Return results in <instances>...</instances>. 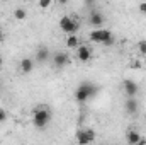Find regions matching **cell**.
Wrapping results in <instances>:
<instances>
[{
  "label": "cell",
  "instance_id": "6da1fadb",
  "mask_svg": "<svg viewBox=\"0 0 146 145\" xmlns=\"http://www.w3.org/2000/svg\"><path fill=\"white\" fill-rule=\"evenodd\" d=\"M97 92H99V87L95 84H92V82H82L76 87V91H75L73 96H75V101L76 103H87L92 97H95Z\"/></svg>",
  "mask_w": 146,
  "mask_h": 145
},
{
  "label": "cell",
  "instance_id": "7a4b0ae2",
  "mask_svg": "<svg viewBox=\"0 0 146 145\" xmlns=\"http://www.w3.org/2000/svg\"><path fill=\"white\" fill-rule=\"evenodd\" d=\"M51 123V111L48 108H36L33 113V125L36 126L37 130H42L46 128L48 125Z\"/></svg>",
  "mask_w": 146,
  "mask_h": 145
},
{
  "label": "cell",
  "instance_id": "3957f363",
  "mask_svg": "<svg viewBox=\"0 0 146 145\" xmlns=\"http://www.w3.org/2000/svg\"><path fill=\"white\" fill-rule=\"evenodd\" d=\"M60 29L66 34V36H72V34H76L78 29H80V22L78 19H75L73 15H63L60 19Z\"/></svg>",
  "mask_w": 146,
  "mask_h": 145
},
{
  "label": "cell",
  "instance_id": "277c9868",
  "mask_svg": "<svg viewBox=\"0 0 146 145\" xmlns=\"http://www.w3.org/2000/svg\"><path fill=\"white\" fill-rule=\"evenodd\" d=\"M88 39L94 41V43L104 44V43H107L110 39H114V34H112V31H109V29L100 28V29H92V31L88 33Z\"/></svg>",
  "mask_w": 146,
  "mask_h": 145
},
{
  "label": "cell",
  "instance_id": "5b68a950",
  "mask_svg": "<svg viewBox=\"0 0 146 145\" xmlns=\"http://www.w3.org/2000/svg\"><path fill=\"white\" fill-rule=\"evenodd\" d=\"M104 22H106V17H104L102 12L92 10V12L88 14V24H90L94 29H100V28L104 26Z\"/></svg>",
  "mask_w": 146,
  "mask_h": 145
},
{
  "label": "cell",
  "instance_id": "8992f818",
  "mask_svg": "<svg viewBox=\"0 0 146 145\" xmlns=\"http://www.w3.org/2000/svg\"><path fill=\"white\" fill-rule=\"evenodd\" d=\"M76 58H78V62L87 63V62L92 58V48L87 46V44H80V46L76 48Z\"/></svg>",
  "mask_w": 146,
  "mask_h": 145
},
{
  "label": "cell",
  "instance_id": "52a82bcc",
  "mask_svg": "<svg viewBox=\"0 0 146 145\" xmlns=\"http://www.w3.org/2000/svg\"><path fill=\"white\" fill-rule=\"evenodd\" d=\"M122 87H124V94H126V97H134V96L138 94V91H139L138 84H136L133 79H126L124 84H122Z\"/></svg>",
  "mask_w": 146,
  "mask_h": 145
},
{
  "label": "cell",
  "instance_id": "ba28073f",
  "mask_svg": "<svg viewBox=\"0 0 146 145\" xmlns=\"http://www.w3.org/2000/svg\"><path fill=\"white\" fill-rule=\"evenodd\" d=\"M68 62H70V56H68V53H65V51H58V53L53 55V63H54L56 68H63V67H66Z\"/></svg>",
  "mask_w": 146,
  "mask_h": 145
},
{
  "label": "cell",
  "instance_id": "9c48e42d",
  "mask_svg": "<svg viewBox=\"0 0 146 145\" xmlns=\"http://www.w3.org/2000/svg\"><path fill=\"white\" fill-rule=\"evenodd\" d=\"M19 70L22 73H31L34 70V60L33 58H29V56H26V58H22L21 62H19Z\"/></svg>",
  "mask_w": 146,
  "mask_h": 145
},
{
  "label": "cell",
  "instance_id": "30bf717a",
  "mask_svg": "<svg viewBox=\"0 0 146 145\" xmlns=\"http://www.w3.org/2000/svg\"><path fill=\"white\" fill-rule=\"evenodd\" d=\"M138 108H139V104H138L136 97H126L124 109H126L127 114H136V113H138Z\"/></svg>",
  "mask_w": 146,
  "mask_h": 145
},
{
  "label": "cell",
  "instance_id": "8fae6325",
  "mask_svg": "<svg viewBox=\"0 0 146 145\" xmlns=\"http://www.w3.org/2000/svg\"><path fill=\"white\" fill-rule=\"evenodd\" d=\"M143 138H141V135H139V132L138 130H127V133H126V142L127 145H136L139 144Z\"/></svg>",
  "mask_w": 146,
  "mask_h": 145
},
{
  "label": "cell",
  "instance_id": "7c38bea8",
  "mask_svg": "<svg viewBox=\"0 0 146 145\" xmlns=\"http://www.w3.org/2000/svg\"><path fill=\"white\" fill-rule=\"evenodd\" d=\"M80 44H82V41H80V38L76 36V34L66 36V48H68V50H76Z\"/></svg>",
  "mask_w": 146,
  "mask_h": 145
},
{
  "label": "cell",
  "instance_id": "4fadbf2b",
  "mask_svg": "<svg viewBox=\"0 0 146 145\" xmlns=\"http://www.w3.org/2000/svg\"><path fill=\"white\" fill-rule=\"evenodd\" d=\"M49 48H46V46H41L39 50H37V53H36V60L37 62H46L48 58H49Z\"/></svg>",
  "mask_w": 146,
  "mask_h": 145
},
{
  "label": "cell",
  "instance_id": "5bb4252c",
  "mask_svg": "<svg viewBox=\"0 0 146 145\" xmlns=\"http://www.w3.org/2000/svg\"><path fill=\"white\" fill-rule=\"evenodd\" d=\"M76 145H90V142H88V138H87V135H85L83 130L76 132Z\"/></svg>",
  "mask_w": 146,
  "mask_h": 145
},
{
  "label": "cell",
  "instance_id": "9a60e30c",
  "mask_svg": "<svg viewBox=\"0 0 146 145\" xmlns=\"http://www.w3.org/2000/svg\"><path fill=\"white\" fill-rule=\"evenodd\" d=\"M14 17H15L17 21H24V19L27 17V10L22 9V7H17V9L14 10Z\"/></svg>",
  "mask_w": 146,
  "mask_h": 145
},
{
  "label": "cell",
  "instance_id": "2e32d148",
  "mask_svg": "<svg viewBox=\"0 0 146 145\" xmlns=\"http://www.w3.org/2000/svg\"><path fill=\"white\" fill-rule=\"evenodd\" d=\"M83 132H85V135H87V138H88V142H90V144L97 138V133H95V130H94V128H85Z\"/></svg>",
  "mask_w": 146,
  "mask_h": 145
},
{
  "label": "cell",
  "instance_id": "e0dca14e",
  "mask_svg": "<svg viewBox=\"0 0 146 145\" xmlns=\"http://www.w3.org/2000/svg\"><path fill=\"white\" fill-rule=\"evenodd\" d=\"M51 5H53V0H39V2H37V7H39V9H42V10L49 9Z\"/></svg>",
  "mask_w": 146,
  "mask_h": 145
},
{
  "label": "cell",
  "instance_id": "ac0fdd59",
  "mask_svg": "<svg viewBox=\"0 0 146 145\" xmlns=\"http://www.w3.org/2000/svg\"><path fill=\"white\" fill-rule=\"evenodd\" d=\"M138 50H139V53L146 56V39H141L139 43H138Z\"/></svg>",
  "mask_w": 146,
  "mask_h": 145
},
{
  "label": "cell",
  "instance_id": "d6986e66",
  "mask_svg": "<svg viewBox=\"0 0 146 145\" xmlns=\"http://www.w3.org/2000/svg\"><path fill=\"white\" fill-rule=\"evenodd\" d=\"M138 10H139L143 15H146V2H141V3L138 5Z\"/></svg>",
  "mask_w": 146,
  "mask_h": 145
},
{
  "label": "cell",
  "instance_id": "ffe728a7",
  "mask_svg": "<svg viewBox=\"0 0 146 145\" xmlns=\"http://www.w3.org/2000/svg\"><path fill=\"white\" fill-rule=\"evenodd\" d=\"M5 119H7V111L3 108H0V123H3Z\"/></svg>",
  "mask_w": 146,
  "mask_h": 145
},
{
  "label": "cell",
  "instance_id": "44dd1931",
  "mask_svg": "<svg viewBox=\"0 0 146 145\" xmlns=\"http://www.w3.org/2000/svg\"><path fill=\"white\" fill-rule=\"evenodd\" d=\"M2 67H3V58L0 56V70H2Z\"/></svg>",
  "mask_w": 146,
  "mask_h": 145
},
{
  "label": "cell",
  "instance_id": "7402d4cb",
  "mask_svg": "<svg viewBox=\"0 0 146 145\" xmlns=\"http://www.w3.org/2000/svg\"><path fill=\"white\" fill-rule=\"evenodd\" d=\"M136 145H146V140H141L139 144H136Z\"/></svg>",
  "mask_w": 146,
  "mask_h": 145
},
{
  "label": "cell",
  "instance_id": "603a6c76",
  "mask_svg": "<svg viewBox=\"0 0 146 145\" xmlns=\"http://www.w3.org/2000/svg\"><path fill=\"white\" fill-rule=\"evenodd\" d=\"M3 38V31H2V28H0V39Z\"/></svg>",
  "mask_w": 146,
  "mask_h": 145
},
{
  "label": "cell",
  "instance_id": "cb8c5ba5",
  "mask_svg": "<svg viewBox=\"0 0 146 145\" xmlns=\"http://www.w3.org/2000/svg\"><path fill=\"white\" fill-rule=\"evenodd\" d=\"M0 89H2V84H0Z\"/></svg>",
  "mask_w": 146,
  "mask_h": 145
}]
</instances>
